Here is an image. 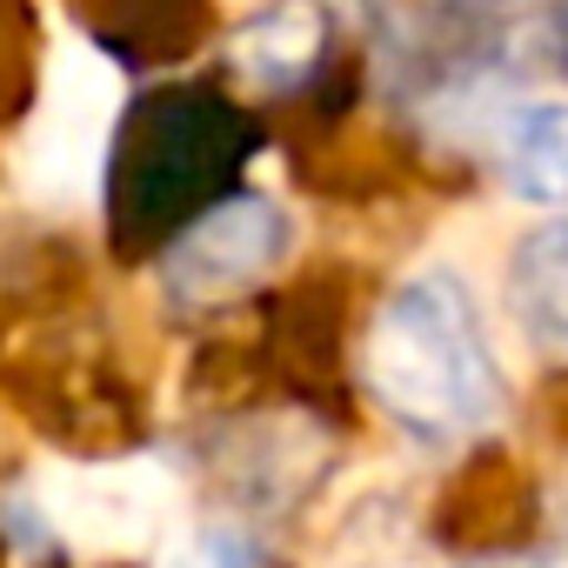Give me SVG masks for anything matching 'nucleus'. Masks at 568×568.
<instances>
[{
    "mask_svg": "<svg viewBox=\"0 0 568 568\" xmlns=\"http://www.w3.org/2000/svg\"><path fill=\"white\" fill-rule=\"evenodd\" d=\"M128 81L121 68L88 41V34H54L48 68H41V94L34 114L21 128L14 148V174L34 201L48 207H81L101 194V168L114 148V121H121Z\"/></svg>",
    "mask_w": 568,
    "mask_h": 568,
    "instance_id": "2",
    "label": "nucleus"
},
{
    "mask_svg": "<svg viewBox=\"0 0 568 568\" xmlns=\"http://www.w3.org/2000/svg\"><path fill=\"white\" fill-rule=\"evenodd\" d=\"M34 528L61 535L81 555L101 561H141L161 555L181 528V475L154 455L128 462H54L28 481Z\"/></svg>",
    "mask_w": 568,
    "mask_h": 568,
    "instance_id": "3",
    "label": "nucleus"
},
{
    "mask_svg": "<svg viewBox=\"0 0 568 568\" xmlns=\"http://www.w3.org/2000/svg\"><path fill=\"white\" fill-rule=\"evenodd\" d=\"M295 241V221L274 194H234L207 207L161 261V288L174 308H221L267 281Z\"/></svg>",
    "mask_w": 568,
    "mask_h": 568,
    "instance_id": "4",
    "label": "nucleus"
},
{
    "mask_svg": "<svg viewBox=\"0 0 568 568\" xmlns=\"http://www.w3.org/2000/svg\"><path fill=\"white\" fill-rule=\"evenodd\" d=\"M501 181L515 201L568 214V94H535L501 114Z\"/></svg>",
    "mask_w": 568,
    "mask_h": 568,
    "instance_id": "5",
    "label": "nucleus"
},
{
    "mask_svg": "<svg viewBox=\"0 0 568 568\" xmlns=\"http://www.w3.org/2000/svg\"><path fill=\"white\" fill-rule=\"evenodd\" d=\"M508 302H515V315H521V328L535 342L568 348V214H555L548 227H535L528 241H515Z\"/></svg>",
    "mask_w": 568,
    "mask_h": 568,
    "instance_id": "6",
    "label": "nucleus"
},
{
    "mask_svg": "<svg viewBox=\"0 0 568 568\" xmlns=\"http://www.w3.org/2000/svg\"><path fill=\"white\" fill-rule=\"evenodd\" d=\"M154 561H161V568H247L254 555H247V541H241L234 528H221V521H181Z\"/></svg>",
    "mask_w": 568,
    "mask_h": 568,
    "instance_id": "8",
    "label": "nucleus"
},
{
    "mask_svg": "<svg viewBox=\"0 0 568 568\" xmlns=\"http://www.w3.org/2000/svg\"><path fill=\"white\" fill-rule=\"evenodd\" d=\"M322 54V14L308 0H288V8H267L261 21L241 28L234 41V68L254 81V88H295L308 74V61Z\"/></svg>",
    "mask_w": 568,
    "mask_h": 568,
    "instance_id": "7",
    "label": "nucleus"
},
{
    "mask_svg": "<svg viewBox=\"0 0 568 568\" xmlns=\"http://www.w3.org/2000/svg\"><path fill=\"white\" fill-rule=\"evenodd\" d=\"M362 368L375 402L428 442H468L501 415V368L488 328L448 267L408 274L382 302Z\"/></svg>",
    "mask_w": 568,
    "mask_h": 568,
    "instance_id": "1",
    "label": "nucleus"
},
{
    "mask_svg": "<svg viewBox=\"0 0 568 568\" xmlns=\"http://www.w3.org/2000/svg\"><path fill=\"white\" fill-rule=\"evenodd\" d=\"M528 61L548 74V81H568V0H555V8H541L535 14V28H528Z\"/></svg>",
    "mask_w": 568,
    "mask_h": 568,
    "instance_id": "9",
    "label": "nucleus"
}]
</instances>
